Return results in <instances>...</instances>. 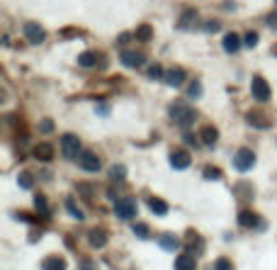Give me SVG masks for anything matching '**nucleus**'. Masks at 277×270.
<instances>
[{
    "mask_svg": "<svg viewBox=\"0 0 277 270\" xmlns=\"http://www.w3.org/2000/svg\"><path fill=\"white\" fill-rule=\"evenodd\" d=\"M241 49V37L238 34L229 32L226 37H224V51H229V54H236Z\"/></svg>",
    "mask_w": 277,
    "mask_h": 270,
    "instance_id": "obj_16",
    "label": "nucleus"
},
{
    "mask_svg": "<svg viewBox=\"0 0 277 270\" xmlns=\"http://www.w3.org/2000/svg\"><path fill=\"white\" fill-rule=\"evenodd\" d=\"M185 141H188V144H197V139H195L192 134H185Z\"/></svg>",
    "mask_w": 277,
    "mask_h": 270,
    "instance_id": "obj_38",
    "label": "nucleus"
},
{
    "mask_svg": "<svg viewBox=\"0 0 277 270\" xmlns=\"http://www.w3.org/2000/svg\"><path fill=\"white\" fill-rule=\"evenodd\" d=\"M204 29H207V32H217V29H219V22H217V20H214V22H207Z\"/></svg>",
    "mask_w": 277,
    "mask_h": 270,
    "instance_id": "obj_37",
    "label": "nucleus"
},
{
    "mask_svg": "<svg viewBox=\"0 0 277 270\" xmlns=\"http://www.w3.org/2000/svg\"><path fill=\"white\" fill-rule=\"evenodd\" d=\"M214 270H233V265H231V260L229 258H219L217 263H214Z\"/></svg>",
    "mask_w": 277,
    "mask_h": 270,
    "instance_id": "obj_30",
    "label": "nucleus"
},
{
    "mask_svg": "<svg viewBox=\"0 0 277 270\" xmlns=\"http://www.w3.org/2000/svg\"><path fill=\"white\" fill-rule=\"evenodd\" d=\"M275 3H277V0H275Z\"/></svg>",
    "mask_w": 277,
    "mask_h": 270,
    "instance_id": "obj_40",
    "label": "nucleus"
},
{
    "mask_svg": "<svg viewBox=\"0 0 277 270\" xmlns=\"http://www.w3.org/2000/svg\"><path fill=\"white\" fill-rule=\"evenodd\" d=\"M267 24H270L272 29H277V10H275V12H270V15H267Z\"/></svg>",
    "mask_w": 277,
    "mask_h": 270,
    "instance_id": "obj_36",
    "label": "nucleus"
},
{
    "mask_svg": "<svg viewBox=\"0 0 277 270\" xmlns=\"http://www.w3.org/2000/svg\"><path fill=\"white\" fill-rule=\"evenodd\" d=\"M34 204H37V212L42 214V217H49V214H51V209H49V200H46L44 195H37V197H34Z\"/></svg>",
    "mask_w": 277,
    "mask_h": 270,
    "instance_id": "obj_23",
    "label": "nucleus"
},
{
    "mask_svg": "<svg viewBox=\"0 0 277 270\" xmlns=\"http://www.w3.org/2000/svg\"><path fill=\"white\" fill-rule=\"evenodd\" d=\"M161 246L166 248V251H175V248H180V238L175 236V234H170V231H166V234H161Z\"/></svg>",
    "mask_w": 277,
    "mask_h": 270,
    "instance_id": "obj_19",
    "label": "nucleus"
},
{
    "mask_svg": "<svg viewBox=\"0 0 277 270\" xmlns=\"http://www.w3.org/2000/svg\"><path fill=\"white\" fill-rule=\"evenodd\" d=\"M61 151H64V156L66 158H78L83 154V148H80V139L76 134H64L61 136Z\"/></svg>",
    "mask_w": 277,
    "mask_h": 270,
    "instance_id": "obj_2",
    "label": "nucleus"
},
{
    "mask_svg": "<svg viewBox=\"0 0 277 270\" xmlns=\"http://www.w3.org/2000/svg\"><path fill=\"white\" fill-rule=\"evenodd\" d=\"M168 114H170V119H175V124H180V127H190V124L197 119L195 107H188V105H182V102H173L170 110H168Z\"/></svg>",
    "mask_w": 277,
    "mask_h": 270,
    "instance_id": "obj_1",
    "label": "nucleus"
},
{
    "mask_svg": "<svg viewBox=\"0 0 277 270\" xmlns=\"http://www.w3.org/2000/svg\"><path fill=\"white\" fill-rule=\"evenodd\" d=\"M233 166L241 170V173L251 170L255 166V154L251 151V148H238V151H236V156H233Z\"/></svg>",
    "mask_w": 277,
    "mask_h": 270,
    "instance_id": "obj_5",
    "label": "nucleus"
},
{
    "mask_svg": "<svg viewBox=\"0 0 277 270\" xmlns=\"http://www.w3.org/2000/svg\"><path fill=\"white\" fill-rule=\"evenodd\" d=\"M258 39H260V37H258L255 32H248V34H245V46H251V49H253V46L258 44Z\"/></svg>",
    "mask_w": 277,
    "mask_h": 270,
    "instance_id": "obj_35",
    "label": "nucleus"
},
{
    "mask_svg": "<svg viewBox=\"0 0 277 270\" xmlns=\"http://www.w3.org/2000/svg\"><path fill=\"white\" fill-rule=\"evenodd\" d=\"M275 54H277V49H275Z\"/></svg>",
    "mask_w": 277,
    "mask_h": 270,
    "instance_id": "obj_39",
    "label": "nucleus"
},
{
    "mask_svg": "<svg viewBox=\"0 0 277 270\" xmlns=\"http://www.w3.org/2000/svg\"><path fill=\"white\" fill-rule=\"evenodd\" d=\"M151 27H148V24H141V27H139V29H136V39H139V42H148V39H151Z\"/></svg>",
    "mask_w": 277,
    "mask_h": 270,
    "instance_id": "obj_26",
    "label": "nucleus"
},
{
    "mask_svg": "<svg viewBox=\"0 0 277 270\" xmlns=\"http://www.w3.org/2000/svg\"><path fill=\"white\" fill-rule=\"evenodd\" d=\"M34 158H39V161H51V158H54V146H51V144H39V146H34Z\"/></svg>",
    "mask_w": 277,
    "mask_h": 270,
    "instance_id": "obj_20",
    "label": "nucleus"
},
{
    "mask_svg": "<svg viewBox=\"0 0 277 270\" xmlns=\"http://www.w3.org/2000/svg\"><path fill=\"white\" fill-rule=\"evenodd\" d=\"M200 139H202V144L204 146H214L217 141H219V132H217V127H204L200 132Z\"/></svg>",
    "mask_w": 277,
    "mask_h": 270,
    "instance_id": "obj_13",
    "label": "nucleus"
},
{
    "mask_svg": "<svg viewBox=\"0 0 277 270\" xmlns=\"http://www.w3.org/2000/svg\"><path fill=\"white\" fill-rule=\"evenodd\" d=\"M245 122L251 124V127H255V129H270V117H265L263 112H248L245 114Z\"/></svg>",
    "mask_w": 277,
    "mask_h": 270,
    "instance_id": "obj_10",
    "label": "nucleus"
},
{
    "mask_svg": "<svg viewBox=\"0 0 277 270\" xmlns=\"http://www.w3.org/2000/svg\"><path fill=\"white\" fill-rule=\"evenodd\" d=\"M88 241H90V246L93 248H102L105 244H107V234H105L102 229H90Z\"/></svg>",
    "mask_w": 277,
    "mask_h": 270,
    "instance_id": "obj_15",
    "label": "nucleus"
},
{
    "mask_svg": "<svg viewBox=\"0 0 277 270\" xmlns=\"http://www.w3.org/2000/svg\"><path fill=\"white\" fill-rule=\"evenodd\" d=\"M42 270H66V260L61 256H46L42 260Z\"/></svg>",
    "mask_w": 277,
    "mask_h": 270,
    "instance_id": "obj_14",
    "label": "nucleus"
},
{
    "mask_svg": "<svg viewBox=\"0 0 277 270\" xmlns=\"http://www.w3.org/2000/svg\"><path fill=\"white\" fill-rule=\"evenodd\" d=\"M148 78H156V80H158V78H166V73H163V68L158 66V64H153V66L148 68Z\"/></svg>",
    "mask_w": 277,
    "mask_h": 270,
    "instance_id": "obj_29",
    "label": "nucleus"
},
{
    "mask_svg": "<svg viewBox=\"0 0 277 270\" xmlns=\"http://www.w3.org/2000/svg\"><path fill=\"white\" fill-rule=\"evenodd\" d=\"M238 224L245 226V229H251V226H258V229H263V219H260L258 214L243 209V212H238Z\"/></svg>",
    "mask_w": 277,
    "mask_h": 270,
    "instance_id": "obj_11",
    "label": "nucleus"
},
{
    "mask_svg": "<svg viewBox=\"0 0 277 270\" xmlns=\"http://www.w3.org/2000/svg\"><path fill=\"white\" fill-rule=\"evenodd\" d=\"M110 178L112 180H124V178H127V168L119 166V163H117V166H112V168H110Z\"/></svg>",
    "mask_w": 277,
    "mask_h": 270,
    "instance_id": "obj_25",
    "label": "nucleus"
},
{
    "mask_svg": "<svg viewBox=\"0 0 277 270\" xmlns=\"http://www.w3.org/2000/svg\"><path fill=\"white\" fill-rule=\"evenodd\" d=\"M66 209H68V212H71V214H73L76 219H83V217H85V214L80 212V209H78V207H76V204H73V202H71V200H68V202H66Z\"/></svg>",
    "mask_w": 277,
    "mask_h": 270,
    "instance_id": "obj_33",
    "label": "nucleus"
},
{
    "mask_svg": "<svg viewBox=\"0 0 277 270\" xmlns=\"http://www.w3.org/2000/svg\"><path fill=\"white\" fill-rule=\"evenodd\" d=\"M134 234H136V236H141V238H146V236H148V226L141 224V222H139V224H134Z\"/></svg>",
    "mask_w": 277,
    "mask_h": 270,
    "instance_id": "obj_31",
    "label": "nucleus"
},
{
    "mask_svg": "<svg viewBox=\"0 0 277 270\" xmlns=\"http://www.w3.org/2000/svg\"><path fill=\"white\" fill-rule=\"evenodd\" d=\"M119 58H122V64H124L127 68H139V66H141V64L146 61L144 51H139V49H122Z\"/></svg>",
    "mask_w": 277,
    "mask_h": 270,
    "instance_id": "obj_7",
    "label": "nucleus"
},
{
    "mask_svg": "<svg viewBox=\"0 0 277 270\" xmlns=\"http://www.w3.org/2000/svg\"><path fill=\"white\" fill-rule=\"evenodd\" d=\"M22 32H24V37H27V42H32V44H42V42L46 39L44 27H42V24H37V22H27Z\"/></svg>",
    "mask_w": 277,
    "mask_h": 270,
    "instance_id": "obj_8",
    "label": "nucleus"
},
{
    "mask_svg": "<svg viewBox=\"0 0 277 270\" xmlns=\"http://www.w3.org/2000/svg\"><path fill=\"white\" fill-rule=\"evenodd\" d=\"M251 93H253V98L258 102H267L270 95H272V90H270V85H267V80L263 78V76H255V78L251 80Z\"/></svg>",
    "mask_w": 277,
    "mask_h": 270,
    "instance_id": "obj_3",
    "label": "nucleus"
},
{
    "mask_svg": "<svg viewBox=\"0 0 277 270\" xmlns=\"http://www.w3.org/2000/svg\"><path fill=\"white\" fill-rule=\"evenodd\" d=\"M166 83L170 88H180V85L185 83V71H182V68H170L166 73Z\"/></svg>",
    "mask_w": 277,
    "mask_h": 270,
    "instance_id": "obj_12",
    "label": "nucleus"
},
{
    "mask_svg": "<svg viewBox=\"0 0 277 270\" xmlns=\"http://www.w3.org/2000/svg\"><path fill=\"white\" fill-rule=\"evenodd\" d=\"M204 178H207V180H219V178H222V170H219V168H207V170H204Z\"/></svg>",
    "mask_w": 277,
    "mask_h": 270,
    "instance_id": "obj_32",
    "label": "nucleus"
},
{
    "mask_svg": "<svg viewBox=\"0 0 277 270\" xmlns=\"http://www.w3.org/2000/svg\"><path fill=\"white\" fill-rule=\"evenodd\" d=\"M98 61H100V56H98L95 51H85V54H80V56H78V66L93 68V66H98Z\"/></svg>",
    "mask_w": 277,
    "mask_h": 270,
    "instance_id": "obj_21",
    "label": "nucleus"
},
{
    "mask_svg": "<svg viewBox=\"0 0 277 270\" xmlns=\"http://www.w3.org/2000/svg\"><path fill=\"white\" fill-rule=\"evenodd\" d=\"M39 129H42L44 134H51V132H54V122H51V119H42Z\"/></svg>",
    "mask_w": 277,
    "mask_h": 270,
    "instance_id": "obj_34",
    "label": "nucleus"
},
{
    "mask_svg": "<svg viewBox=\"0 0 277 270\" xmlns=\"http://www.w3.org/2000/svg\"><path fill=\"white\" fill-rule=\"evenodd\" d=\"M148 207H151V212L158 214V217L168 214V204H166V200H161V197H151V200H148Z\"/></svg>",
    "mask_w": 277,
    "mask_h": 270,
    "instance_id": "obj_22",
    "label": "nucleus"
},
{
    "mask_svg": "<svg viewBox=\"0 0 277 270\" xmlns=\"http://www.w3.org/2000/svg\"><path fill=\"white\" fill-rule=\"evenodd\" d=\"M188 95H190V98H195V100H197V98H202V85H200V80H192V83H190Z\"/></svg>",
    "mask_w": 277,
    "mask_h": 270,
    "instance_id": "obj_27",
    "label": "nucleus"
},
{
    "mask_svg": "<svg viewBox=\"0 0 277 270\" xmlns=\"http://www.w3.org/2000/svg\"><path fill=\"white\" fill-rule=\"evenodd\" d=\"M192 236H195V241L190 244V253H192V256H200L202 251H204V246H202V238L197 236V234H192Z\"/></svg>",
    "mask_w": 277,
    "mask_h": 270,
    "instance_id": "obj_28",
    "label": "nucleus"
},
{
    "mask_svg": "<svg viewBox=\"0 0 277 270\" xmlns=\"http://www.w3.org/2000/svg\"><path fill=\"white\" fill-rule=\"evenodd\" d=\"M190 163H192V156H190L185 148H177V151L170 154V166H173L175 170H185Z\"/></svg>",
    "mask_w": 277,
    "mask_h": 270,
    "instance_id": "obj_9",
    "label": "nucleus"
},
{
    "mask_svg": "<svg viewBox=\"0 0 277 270\" xmlns=\"http://www.w3.org/2000/svg\"><path fill=\"white\" fill-rule=\"evenodd\" d=\"M17 183H20V188H22V190H29V188H32V183H34L32 173H27V170H22V173L17 175Z\"/></svg>",
    "mask_w": 277,
    "mask_h": 270,
    "instance_id": "obj_24",
    "label": "nucleus"
},
{
    "mask_svg": "<svg viewBox=\"0 0 277 270\" xmlns=\"http://www.w3.org/2000/svg\"><path fill=\"white\" fill-rule=\"evenodd\" d=\"M195 256L192 253H182V256H177L175 258V270H195Z\"/></svg>",
    "mask_w": 277,
    "mask_h": 270,
    "instance_id": "obj_17",
    "label": "nucleus"
},
{
    "mask_svg": "<svg viewBox=\"0 0 277 270\" xmlns=\"http://www.w3.org/2000/svg\"><path fill=\"white\" fill-rule=\"evenodd\" d=\"M195 22H197V12H195V10H185V12H182V17L177 20V27H180L182 32H188Z\"/></svg>",
    "mask_w": 277,
    "mask_h": 270,
    "instance_id": "obj_18",
    "label": "nucleus"
},
{
    "mask_svg": "<svg viewBox=\"0 0 277 270\" xmlns=\"http://www.w3.org/2000/svg\"><path fill=\"white\" fill-rule=\"evenodd\" d=\"M136 209H139V204L132 197H122V200L114 202V214L119 219H132V217H136Z\"/></svg>",
    "mask_w": 277,
    "mask_h": 270,
    "instance_id": "obj_4",
    "label": "nucleus"
},
{
    "mask_svg": "<svg viewBox=\"0 0 277 270\" xmlns=\"http://www.w3.org/2000/svg\"><path fill=\"white\" fill-rule=\"evenodd\" d=\"M78 166L83 170H88V173H98V170L102 168L100 156H98L95 151H83V154L78 156Z\"/></svg>",
    "mask_w": 277,
    "mask_h": 270,
    "instance_id": "obj_6",
    "label": "nucleus"
}]
</instances>
